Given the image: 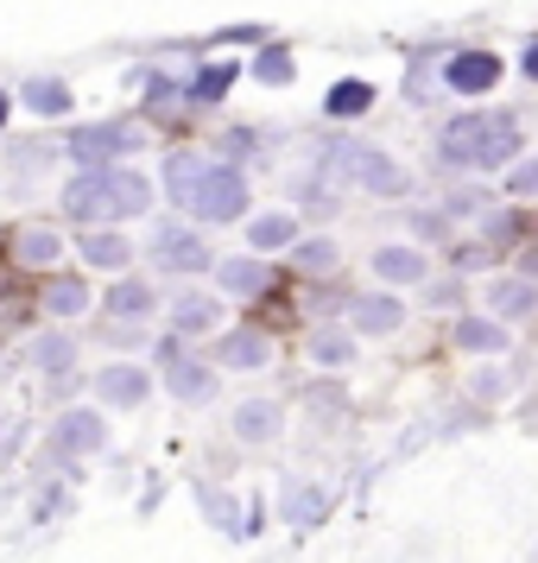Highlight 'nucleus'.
<instances>
[{"mask_svg":"<svg viewBox=\"0 0 538 563\" xmlns=\"http://www.w3.org/2000/svg\"><path fill=\"white\" fill-rule=\"evenodd\" d=\"M437 158H443V172H462V178H482V172L507 178L526 158V128H519V114H457L437 133Z\"/></svg>","mask_w":538,"mask_h":563,"instance_id":"f257e3e1","label":"nucleus"},{"mask_svg":"<svg viewBox=\"0 0 538 563\" xmlns=\"http://www.w3.org/2000/svg\"><path fill=\"white\" fill-rule=\"evenodd\" d=\"M146 203H153V184L140 172H121V165L83 172L64 190V216L70 222H128V216H146Z\"/></svg>","mask_w":538,"mask_h":563,"instance_id":"f03ea898","label":"nucleus"},{"mask_svg":"<svg viewBox=\"0 0 538 563\" xmlns=\"http://www.w3.org/2000/svg\"><path fill=\"white\" fill-rule=\"evenodd\" d=\"M330 158L342 165V178L355 184V190H367V197H406V190H411V172H406V165H399L393 153H381V146L342 140Z\"/></svg>","mask_w":538,"mask_h":563,"instance_id":"7ed1b4c3","label":"nucleus"},{"mask_svg":"<svg viewBox=\"0 0 538 563\" xmlns=\"http://www.w3.org/2000/svg\"><path fill=\"white\" fill-rule=\"evenodd\" d=\"M190 216H204V222H241L248 216V178H241V165H209L197 197H190Z\"/></svg>","mask_w":538,"mask_h":563,"instance_id":"20e7f679","label":"nucleus"},{"mask_svg":"<svg viewBox=\"0 0 538 563\" xmlns=\"http://www.w3.org/2000/svg\"><path fill=\"white\" fill-rule=\"evenodd\" d=\"M501 70H507V64H501L494 52L469 45V52H450V57H443V77H437V82H443L450 96H487V89L501 82Z\"/></svg>","mask_w":538,"mask_h":563,"instance_id":"39448f33","label":"nucleus"},{"mask_svg":"<svg viewBox=\"0 0 538 563\" xmlns=\"http://www.w3.org/2000/svg\"><path fill=\"white\" fill-rule=\"evenodd\" d=\"M140 146V128L128 121H108V128H77L70 133V153L83 158V172H108V158H121Z\"/></svg>","mask_w":538,"mask_h":563,"instance_id":"423d86ee","label":"nucleus"},{"mask_svg":"<svg viewBox=\"0 0 538 563\" xmlns=\"http://www.w3.org/2000/svg\"><path fill=\"white\" fill-rule=\"evenodd\" d=\"M367 266H374L381 291H406V285L431 279V260H425V247H411V241H386V247H374Z\"/></svg>","mask_w":538,"mask_h":563,"instance_id":"0eeeda50","label":"nucleus"},{"mask_svg":"<svg viewBox=\"0 0 538 563\" xmlns=\"http://www.w3.org/2000/svg\"><path fill=\"white\" fill-rule=\"evenodd\" d=\"M153 260L165 266V273H209V247H204V234L178 229V222H165V229L153 234Z\"/></svg>","mask_w":538,"mask_h":563,"instance_id":"6e6552de","label":"nucleus"},{"mask_svg":"<svg viewBox=\"0 0 538 563\" xmlns=\"http://www.w3.org/2000/svg\"><path fill=\"white\" fill-rule=\"evenodd\" d=\"M102 443H108L102 411H64V418H57V431H52L57 456H96Z\"/></svg>","mask_w":538,"mask_h":563,"instance_id":"1a4fd4ad","label":"nucleus"},{"mask_svg":"<svg viewBox=\"0 0 538 563\" xmlns=\"http://www.w3.org/2000/svg\"><path fill=\"white\" fill-rule=\"evenodd\" d=\"M487 317H501V323H532L538 317V285L532 279H519V273H513V279H494L487 285Z\"/></svg>","mask_w":538,"mask_h":563,"instance_id":"9d476101","label":"nucleus"},{"mask_svg":"<svg viewBox=\"0 0 538 563\" xmlns=\"http://www.w3.org/2000/svg\"><path fill=\"white\" fill-rule=\"evenodd\" d=\"M349 323H355V335H393L406 323V305H399V291H361L349 305Z\"/></svg>","mask_w":538,"mask_h":563,"instance_id":"9b49d317","label":"nucleus"},{"mask_svg":"<svg viewBox=\"0 0 538 563\" xmlns=\"http://www.w3.org/2000/svg\"><path fill=\"white\" fill-rule=\"evenodd\" d=\"M450 342H457L462 355H507L513 330L501 317H457V323H450Z\"/></svg>","mask_w":538,"mask_h":563,"instance_id":"f8f14e48","label":"nucleus"},{"mask_svg":"<svg viewBox=\"0 0 538 563\" xmlns=\"http://www.w3.org/2000/svg\"><path fill=\"white\" fill-rule=\"evenodd\" d=\"M96 386H102L108 406H146L153 374H146V367H133V361H114V367H102V374H96Z\"/></svg>","mask_w":538,"mask_h":563,"instance_id":"ddd939ff","label":"nucleus"},{"mask_svg":"<svg viewBox=\"0 0 538 563\" xmlns=\"http://www.w3.org/2000/svg\"><path fill=\"white\" fill-rule=\"evenodd\" d=\"M165 393H172L178 406H209V399H216V374H209L204 361H172V367H165Z\"/></svg>","mask_w":538,"mask_h":563,"instance_id":"4468645a","label":"nucleus"},{"mask_svg":"<svg viewBox=\"0 0 538 563\" xmlns=\"http://www.w3.org/2000/svg\"><path fill=\"white\" fill-rule=\"evenodd\" d=\"M285 424V411L273 399H241L234 406V443H273Z\"/></svg>","mask_w":538,"mask_h":563,"instance_id":"2eb2a0df","label":"nucleus"},{"mask_svg":"<svg viewBox=\"0 0 538 563\" xmlns=\"http://www.w3.org/2000/svg\"><path fill=\"white\" fill-rule=\"evenodd\" d=\"M216 285H222L229 298H260V291L273 285V273H266L260 254H241V260H222V266H216Z\"/></svg>","mask_w":538,"mask_h":563,"instance_id":"dca6fc26","label":"nucleus"},{"mask_svg":"<svg viewBox=\"0 0 538 563\" xmlns=\"http://www.w3.org/2000/svg\"><path fill=\"white\" fill-rule=\"evenodd\" d=\"M216 355H222V367H234V374H260V367L273 361V342H266L260 330H229Z\"/></svg>","mask_w":538,"mask_h":563,"instance_id":"f3484780","label":"nucleus"},{"mask_svg":"<svg viewBox=\"0 0 538 563\" xmlns=\"http://www.w3.org/2000/svg\"><path fill=\"white\" fill-rule=\"evenodd\" d=\"M248 247L254 254H279V247H298V216L292 209H266L248 222Z\"/></svg>","mask_w":538,"mask_h":563,"instance_id":"a211bd4d","label":"nucleus"},{"mask_svg":"<svg viewBox=\"0 0 538 563\" xmlns=\"http://www.w3.org/2000/svg\"><path fill=\"white\" fill-rule=\"evenodd\" d=\"M323 512H330V487L285 482V526H323Z\"/></svg>","mask_w":538,"mask_h":563,"instance_id":"6ab92c4d","label":"nucleus"},{"mask_svg":"<svg viewBox=\"0 0 538 563\" xmlns=\"http://www.w3.org/2000/svg\"><path fill=\"white\" fill-rule=\"evenodd\" d=\"M204 172H209V165L197 153H172V158H165V190H172V203H178V209H190L197 184H204Z\"/></svg>","mask_w":538,"mask_h":563,"instance_id":"aec40b11","label":"nucleus"},{"mask_svg":"<svg viewBox=\"0 0 538 563\" xmlns=\"http://www.w3.org/2000/svg\"><path fill=\"white\" fill-rule=\"evenodd\" d=\"M172 323H178L184 335H209L216 323H222V305H216V298H204V291H184L178 305H172Z\"/></svg>","mask_w":538,"mask_h":563,"instance_id":"412c9836","label":"nucleus"},{"mask_svg":"<svg viewBox=\"0 0 538 563\" xmlns=\"http://www.w3.org/2000/svg\"><path fill=\"white\" fill-rule=\"evenodd\" d=\"M513 393H519V374H513V367H475V374H469V399H475V406H501Z\"/></svg>","mask_w":538,"mask_h":563,"instance_id":"4be33fe9","label":"nucleus"},{"mask_svg":"<svg viewBox=\"0 0 538 563\" xmlns=\"http://www.w3.org/2000/svg\"><path fill=\"white\" fill-rule=\"evenodd\" d=\"M323 108H330V121H355V114H367V108H374V82H361V77L336 82L330 96H323Z\"/></svg>","mask_w":538,"mask_h":563,"instance_id":"5701e85b","label":"nucleus"},{"mask_svg":"<svg viewBox=\"0 0 538 563\" xmlns=\"http://www.w3.org/2000/svg\"><path fill=\"white\" fill-rule=\"evenodd\" d=\"M310 361L317 367H349L355 361V330H317L310 335Z\"/></svg>","mask_w":538,"mask_h":563,"instance_id":"b1692460","label":"nucleus"},{"mask_svg":"<svg viewBox=\"0 0 538 563\" xmlns=\"http://www.w3.org/2000/svg\"><path fill=\"white\" fill-rule=\"evenodd\" d=\"M108 310H114V317H133V323L153 317V285L146 279H121L114 291H108Z\"/></svg>","mask_w":538,"mask_h":563,"instance_id":"393cba45","label":"nucleus"},{"mask_svg":"<svg viewBox=\"0 0 538 563\" xmlns=\"http://www.w3.org/2000/svg\"><path fill=\"white\" fill-rule=\"evenodd\" d=\"M292 260H298V273H330L336 260H342V247H336L330 234H310V241L292 247Z\"/></svg>","mask_w":538,"mask_h":563,"instance_id":"a878e982","label":"nucleus"},{"mask_svg":"<svg viewBox=\"0 0 538 563\" xmlns=\"http://www.w3.org/2000/svg\"><path fill=\"white\" fill-rule=\"evenodd\" d=\"M26 108L32 114H64L70 108V89L57 77H39V82H26Z\"/></svg>","mask_w":538,"mask_h":563,"instance_id":"bb28decb","label":"nucleus"},{"mask_svg":"<svg viewBox=\"0 0 538 563\" xmlns=\"http://www.w3.org/2000/svg\"><path fill=\"white\" fill-rule=\"evenodd\" d=\"M501 190H507L513 203H538V153L519 158V165H513L507 178H501Z\"/></svg>","mask_w":538,"mask_h":563,"instance_id":"cd10ccee","label":"nucleus"},{"mask_svg":"<svg viewBox=\"0 0 538 563\" xmlns=\"http://www.w3.org/2000/svg\"><path fill=\"white\" fill-rule=\"evenodd\" d=\"M254 77L273 82V89H285V82L298 77V64H292V52H285V45H266V52L254 57Z\"/></svg>","mask_w":538,"mask_h":563,"instance_id":"c85d7f7f","label":"nucleus"},{"mask_svg":"<svg viewBox=\"0 0 538 563\" xmlns=\"http://www.w3.org/2000/svg\"><path fill=\"white\" fill-rule=\"evenodd\" d=\"M83 305H89V285L83 279H57L52 291H45V310H52V317H83Z\"/></svg>","mask_w":538,"mask_h":563,"instance_id":"c756f323","label":"nucleus"},{"mask_svg":"<svg viewBox=\"0 0 538 563\" xmlns=\"http://www.w3.org/2000/svg\"><path fill=\"white\" fill-rule=\"evenodd\" d=\"M234 70H241V64H204L197 82H190V96H197V102H222V96H229V82H234Z\"/></svg>","mask_w":538,"mask_h":563,"instance_id":"7c9ffc66","label":"nucleus"},{"mask_svg":"<svg viewBox=\"0 0 538 563\" xmlns=\"http://www.w3.org/2000/svg\"><path fill=\"white\" fill-rule=\"evenodd\" d=\"M399 222H406V229L418 234V241H425V247H437V241H450V216H443V209H406Z\"/></svg>","mask_w":538,"mask_h":563,"instance_id":"2f4dec72","label":"nucleus"},{"mask_svg":"<svg viewBox=\"0 0 538 563\" xmlns=\"http://www.w3.org/2000/svg\"><path fill=\"white\" fill-rule=\"evenodd\" d=\"M83 260L89 266H128V241L121 234H83Z\"/></svg>","mask_w":538,"mask_h":563,"instance_id":"473e14b6","label":"nucleus"},{"mask_svg":"<svg viewBox=\"0 0 538 563\" xmlns=\"http://www.w3.org/2000/svg\"><path fill=\"white\" fill-rule=\"evenodd\" d=\"M32 367L39 374H64L70 367V335H39L32 342Z\"/></svg>","mask_w":538,"mask_h":563,"instance_id":"72a5a7b5","label":"nucleus"},{"mask_svg":"<svg viewBox=\"0 0 538 563\" xmlns=\"http://www.w3.org/2000/svg\"><path fill=\"white\" fill-rule=\"evenodd\" d=\"M443 216L457 222V216H494V209H487V190H475V184H450V197H443Z\"/></svg>","mask_w":538,"mask_h":563,"instance_id":"f704fd0d","label":"nucleus"},{"mask_svg":"<svg viewBox=\"0 0 538 563\" xmlns=\"http://www.w3.org/2000/svg\"><path fill=\"white\" fill-rule=\"evenodd\" d=\"M204 512L216 519V526H222V532H241V526H234V519H241V507H234L229 494H216V487H204Z\"/></svg>","mask_w":538,"mask_h":563,"instance_id":"c9c22d12","label":"nucleus"},{"mask_svg":"<svg viewBox=\"0 0 538 563\" xmlns=\"http://www.w3.org/2000/svg\"><path fill=\"white\" fill-rule=\"evenodd\" d=\"M20 254H26V260H39V266H52V260H57V234H45V229H39V234H26V241H20Z\"/></svg>","mask_w":538,"mask_h":563,"instance_id":"e433bc0d","label":"nucleus"},{"mask_svg":"<svg viewBox=\"0 0 538 563\" xmlns=\"http://www.w3.org/2000/svg\"><path fill=\"white\" fill-rule=\"evenodd\" d=\"M513 273L538 285V241H532V247H519V260H513Z\"/></svg>","mask_w":538,"mask_h":563,"instance_id":"4c0bfd02","label":"nucleus"},{"mask_svg":"<svg viewBox=\"0 0 538 563\" xmlns=\"http://www.w3.org/2000/svg\"><path fill=\"white\" fill-rule=\"evenodd\" d=\"M519 77H526V82H538V38L526 45V52H519Z\"/></svg>","mask_w":538,"mask_h":563,"instance_id":"58836bf2","label":"nucleus"},{"mask_svg":"<svg viewBox=\"0 0 538 563\" xmlns=\"http://www.w3.org/2000/svg\"><path fill=\"white\" fill-rule=\"evenodd\" d=\"M0 128H7V96H0Z\"/></svg>","mask_w":538,"mask_h":563,"instance_id":"ea45409f","label":"nucleus"}]
</instances>
